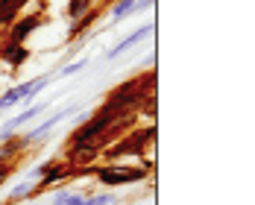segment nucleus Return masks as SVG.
<instances>
[{"mask_svg":"<svg viewBox=\"0 0 255 205\" xmlns=\"http://www.w3.org/2000/svg\"><path fill=\"white\" fill-rule=\"evenodd\" d=\"M97 18H100V6H94L91 12H85L79 21H71V29H68V41H77L82 35H88L91 32V26L97 24Z\"/></svg>","mask_w":255,"mask_h":205,"instance_id":"nucleus-8","label":"nucleus"},{"mask_svg":"<svg viewBox=\"0 0 255 205\" xmlns=\"http://www.w3.org/2000/svg\"><path fill=\"white\" fill-rule=\"evenodd\" d=\"M18 15H21V12H18L15 6H0V26H12Z\"/></svg>","mask_w":255,"mask_h":205,"instance_id":"nucleus-15","label":"nucleus"},{"mask_svg":"<svg viewBox=\"0 0 255 205\" xmlns=\"http://www.w3.org/2000/svg\"><path fill=\"white\" fill-rule=\"evenodd\" d=\"M85 65H88V59H77V62H71V65H65L59 74L53 71V77L56 79H65V77H74V74H79V71H85Z\"/></svg>","mask_w":255,"mask_h":205,"instance_id":"nucleus-13","label":"nucleus"},{"mask_svg":"<svg viewBox=\"0 0 255 205\" xmlns=\"http://www.w3.org/2000/svg\"><path fill=\"white\" fill-rule=\"evenodd\" d=\"M32 50L26 44H12V41H0V62L9 68V71H21L26 62H29Z\"/></svg>","mask_w":255,"mask_h":205,"instance_id":"nucleus-4","label":"nucleus"},{"mask_svg":"<svg viewBox=\"0 0 255 205\" xmlns=\"http://www.w3.org/2000/svg\"><path fill=\"white\" fill-rule=\"evenodd\" d=\"M97 3L94 0H68V6H65V15H68V21H79L85 12H91Z\"/></svg>","mask_w":255,"mask_h":205,"instance_id":"nucleus-10","label":"nucleus"},{"mask_svg":"<svg viewBox=\"0 0 255 205\" xmlns=\"http://www.w3.org/2000/svg\"><path fill=\"white\" fill-rule=\"evenodd\" d=\"M132 9H135V0H115V6H112V24H121L124 18H129Z\"/></svg>","mask_w":255,"mask_h":205,"instance_id":"nucleus-12","label":"nucleus"},{"mask_svg":"<svg viewBox=\"0 0 255 205\" xmlns=\"http://www.w3.org/2000/svg\"><path fill=\"white\" fill-rule=\"evenodd\" d=\"M155 0H135V9H132V15H141V12H147V9H153Z\"/></svg>","mask_w":255,"mask_h":205,"instance_id":"nucleus-17","label":"nucleus"},{"mask_svg":"<svg viewBox=\"0 0 255 205\" xmlns=\"http://www.w3.org/2000/svg\"><path fill=\"white\" fill-rule=\"evenodd\" d=\"M21 147H18V141H15V135L9 138V141H0V167L3 164H15L18 158H21Z\"/></svg>","mask_w":255,"mask_h":205,"instance_id":"nucleus-9","label":"nucleus"},{"mask_svg":"<svg viewBox=\"0 0 255 205\" xmlns=\"http://www.w3.org/2000/svg\"><path fill=\"white\" fill-rule=\"evenodd\" d=\"M44 24V15L41 12H29V15H18L15 24L6 26V38L3 41H12V44H24L32 32H38V26Z\"/></svg>","mask_w":255,"mask_h":205,"instance_id":"nucleus-2","label":"nucleus"},{"mask_svg":"<svg viewBox=\"0 0 255 205\" xmlns=\"http://www.w3.org/2000/svg\"><path fill=\"white\" fill-rule=\"evenodd\" d=\"M82 200H85V194H71V205H82Z\"/></svg>","mask_w":255,"mask_h":205,"instance_id":"nucleus-18","label":"nucleus"},{"mask_svg":"<svg viewBox=\"0 0 255 205\" xmlns=\"http://www.w3.org/2000/svg\"><path fill=\"white\" fill-rule=\"evenodd\" d=\"M47 111V102H38V105H29V108H24L18 117H12L6 126H0V141H9L12 135H18V129L24 126L26 120H35L38 114H44Z\"/></svg>","mask_w":255,"mask_h":205,"instance_id":"nucleus-5","label":"nucleus"},{"mask_svg":"<svg viewBox=\"0 0 255 205\" xmlns=\"http://www.w3.org/2000/svg\"><path fill=\"white\" fill-rule=\"evenodd\" d=\"M94 176H97V182L106 185V188H118V185L144 182L150 176V170H147L144 164H141V167H135V164H97Z\"/></svg>","mask_w":255,"mask_h":205,"instance_id":"nucleus-1","label":"nucleus"},{"mask_svg":"<svg viewBox=\"0 0 255 205\" xmlns=\"http://www.w3.org/2000/svg\"><path fill=\"white\" fill-rule=\"evenodd\" d=\"M74 111H77V105H68V108H59L56 114H50L47 120H41V123H38L35 129H29V132H26V138H29V141H41V138H47V132H50L53 126H59V123H62V120H65L68 114H74Z\"/></svg>","mask_w":255,"mask_h":205,"instance_id":"nucleus-7","label":"nucleus"},{"mask_svg":"<svg viewBox=\"0 0 255 205\" xmlns=\"http://www.w3.org/2000/svg\"><path fill=\"white\" fill-rule=\"evenodd\" d=\"M109 203H118V197L112 194V191H103V194H91V197H85L82 205H109Z\"/></svg>","mask_w":255,"mask_h":205,"instance_id":"nucleus-14","label":"nucleus"},{"mask_svg":"<svg viewBox=\"0 0 255 205\" xmlns=\"http://www.w3.org/2000/svg\"><path fill=\"white\" fill-rule=\"evenodd\" d=\"M71 170H74V164H68V161H56V158H53V164L44 170V176L38 179V185L32 188L29 200L41 197V191H44V188H53V185H62V182H68V179H71Z\"/></svg>","mask_w":255,"mask_h":205,"instance_id":"nucleus-3","label":"nucleus"},{"mask_svg":"<svg viewBox=\"0 0 255 205\" xmlns=\"http://www.w3.org/2000/svg\"><path fill=\"white\" fill-rule=\"evenodd\" d=\"M32 182H21V185H15L12 191H9V197H6V203L3 205H18V203H24V200H29V194H32Z\"/></svg>","mask_w":255,"mask_h":205,"instance_id":"nucleus-11","label":"nucleus"},{"mask_svg":"<svg viewBox=\"0 0 255 205\" xmlns=\"http://www.w3.org/2000/svg\"><path fill=\"white\" fill-rule=\"evenodd\" d=\"M71 194H74V191L59 188V191H56V197H53V205H71Z\"/></svg>","mask_w":255,"mask_h":205,"instance_id":"nucleus-16","label":"nucleus"},{"mask_svg":"<svg viewBox=\"0 0 255 205\" xmlns=\"http://www.w3.org/2000/svg\"><path fill=\"white\" fill-rule=\"evenodd\" d=\"M153 29H155V24H153V21H150V24H144V26H141V29H135V32H132V35H127V38H124V41H118V44H115V47H112V50L106 53V56H103V59H106V62H115V59H118V56H124V53H127L129 47H135V44H138V41H144V38H147V35H153Z\"/></svg>","mask_w":255,"mask_h":205,"instance_id":"nucleus-6","label":"nucleus"}]
</instances>
